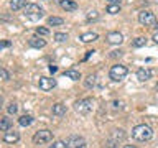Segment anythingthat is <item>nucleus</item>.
I'll return each mask as SVG.
<instances>
[{
  "label": "nucleus",
  "mask_w": 158,
  "mask_h": 148,
  "mask_svg": "<svg viewBox=\"0 0 158 148\" xmlns=\"http://www.w3.org/2000/svg\"><path fill=\"white\" fill-rule=\"evenodd\" d=\"M49 148H69V145H68V142H64V140H56V142H53V145Z\"/></svg>",
  "instance_id": "obj_25"
},
{
  "label": "nucleus",
  "mask_w": 158,
  "mask_h": 148,
  "mask_svg": "<svg viewBox=\"0 0 158 148\" xmlns=\"http://www.w3.org/2000/svg\"><path fill=\"white\" fill-rule=\"evenodd\" d=\"M49 71H51V72H56V71H58V68H56V66H53V64H51V66H49Z\"/></svg>",
  "instance_id": "obj_35"
},
{
  "label": "nucleus",
  "mask_w": 158,
  "mask_h": 148,
  "mask_svg": "<svg viewBox=\"0 0 158 148\" xmlns=\"http://www.w3.org/2000/svg\"><path fill=\"white\" fill-rule=\"evenodd\" d=\"M155 28L158 30V20H156V23H155Z\"/></svg>",
  "instance_id": "obj_39"
},
{
  "label": "nucleus",
  "mask_w": 158,
  "mask_h": 148,
  "mask_svg": "<svg viewBox=\"0 0 158 148\" xmlns=\"http://www.w3.org/2000/svg\"><path fill=\"white\" fill-rule=\"evenodd\" d=\"M53 140V132L51 130H38L36 133L33 135V143L35 145H46Z\"/></svg>",
  "instance_id": "obj_5"
},
{
  "label": "nucleus",
  "mask_w": 158,
  "mask_h": 148,
  "mask_svg": "<svg viewBox=\"0 0 158 148\" xmlns=\"http://www.w3.org/2000/svg\"><path fill=\"white\" fill-rule=\"evenodd\" d=\"M84 84H86V87H89V89L94 87V86H96V76H89V77L86 79V82H84Z\"/></svg>",
  "instance_id": "obj_27"
},
{
  "label": "nucleus",
  "mask_w": 158,
  "mask_h": 148,
  "mask_svg": "<svg viewBox=\"0 0 158 148\" xmlns=\"http://www.w3.org/2000/svg\"><path fill=\"white\" fill-rule=\"evenodd\" d=\"M123 148H135V146H133V145H125Z\"/></svg>",
  "instance_id": "obj_38"
},
{
  "label": "nucleus",
  "mask_w": 158,
  "mask_h": 148,
  "mask_svg": "<svg viewBox=\"0 0 158 148\" xmlns=\"http://www.w3.org/2000/svg\"><path fill=\"white\" fill-rule=\"evenodd\" d=\"M152 76H153V71L150 68H140L137 71V79L140 82H145V81H148V79H152Z\"/></svg>",
  "instance_id": "obj_10"
},
{
  "label": "nucleus",
  "mask_w": 158,
  "mask_h": 148,
  "mask_svg": "<svg viewBox=\"0 0 158 148\" xmlns=\"http://www.w3.org/2000/svg\"><path fill=\"white\" fill-rule=\"evenodd\" d=\"M94 109V102L92 99H81V101H77L74 104V110L77 113H81V115H87V113H91Z\"/></svg>",
  "instance_id": "obj_4"
},
{
  "label": "nucleus",
  "mask_w": 158,
  "mask_h": 148,
  "mask_svg": "<svg viewBox=\"0 0 158 148\" xmlns=\"http://www.w3.org/2000/svg\"><path fill=\"white\" fill-rule=\"evenodd\" d=\"M0 79H2V81H8L10 79V72L7 71V69L0 68Z\"/></svg>",
  "instance_id": "obj_28"
},
{
  "label": "nucleus",
  "mask_w": 158,
  "mask_h": 148,
  "mask_svg": "<svg viewBox=\"0 0 158 148\" xmlns=\"http://www.w3.org/2000/svg\"><path fill=\"white\" fill-rule=\"evenodd\" d=\"M125 137H127V133L123 132L122 128H117V130H114V132H112V135H110V138L107 140L106 146H107V148H115L120 142L125 140Z\"/></svg>",
  "instance_id": "obj_6"
},
{
  "label": "nucleus",
  "mask_w": 158,
  "mask_h": 148,
  "mask_svg": "<svg viewBox=\"0 0 158 148\" xmlns=\"http://www.w3.org/2000/svg\"><path fill=\"white\" fill-rule=\"evenodd\" d=\"M59 7L63 10H66V12H74V10L77 8V3L74 2V0H58Z\"/></svg>",
  "instance_id": "obj_12"
},
{
  "label": "nucleus",
  "mask_w": 158,
  "mask_h": 148,
  "mask_svg": "<svg viewBox=\"0 0 158 148\" xmlns=\"http://www.w3.org/2000/svg\"><path fill=\"white\" fill-rule=\"evenodd\" d=\"M36 35L46 36V35H49V30H48V28H44V27H38V28H36Z\"/></svg>",
  "instance_id": "obj_30"
},
{
  "label": "nucleus",
  "mask_w": 158,
  "mask_h": 148,
  "mask_svg": "<svg viewBox=\"0 0 158 148\" xmlns=\"http://www.w3.org/2000/svg\"><path fill=\"white\" fill-rule=\"evenodd\" d=\"M97 38H99V35H97V33H94V31L82 33L81 36H79V39H81L82 43H92V41H96Z\"/></svg>",
  "instance_id": "obj_16"
},
{
  "label": "nucleus",
  "mask_w": 158,
  "mask_h": 148,
  "mask_svg": "<svg viewBox=\"0 0 158 148\" xmlns=\"http://www.w3.org/2000/svg\"><path fill=\"white\" fill-rule=\"evenodd\" d=\"M54 39H56L58 43H64L68 39V35L66 33H54Z\"/></svg>",
  "instance_id": "obj_26"
},
{
  "label": "nucleus",
  "mask_w": 158,
  "mask_h": 148,
  "mask_svg": "<svg viewBox=\"0 0 158 148\" xmlns=\"http://www.w3.org/2000/svg\"><path fill=\"white\" fill-rule=\"evenodd\" d=\"M109 3H120V0H107Z\"/></svg>",
  "instance_id": "obj_36"
},
{
  "label": "nucleus",
  "mask_w": 158,
  "mask_h": 148,
  "mask_svg": "<svg viewBox=\"0 0 158 148\" xmlns=\"http://www.w3.org/2000/svg\"><path fill=\"white\" fill-rule=\"evenodd\" d=\"M99 17H101V15H99V12H96V10H91V12H87L86 20H87L89 23H92V22H97Z\"/></svg>",
  "instance_id": "obj_23"
},
{
  "label": "nucleus",
  "mask_w": 158,
  "mask_h": 148,
  "mask_svg": "<svg viewBox=\"0 0 158 148\" xmlns=\"http://www.w3.org/2000/svg\"><path fill=\"white\" fill-rule=\"evenodd\" d=\"M138 23L143 25V27H153L156 23V17L155 13L150 12V10H142L138 13Z\"/></svg>",
  "instance_id": "obj_7"
},
{
  "label": "nucleus",
  "mask_w": 158,
  "mask_h": 148,
  "mask_svg": "<svg viewBox=\"0 0 158 148\" xmlns=\"http://www.w3.org/2000/svg\"><path fill=\"white\" fill-rule=\"evenodd\" d=\"M10 46H12V41H10V39H3V41H0V49L10 48Z\"/></svg>",
  "instance_id": "obj_31"
},
{
  "label": "nucleus",
  "mask_w": 158,
  "mask_h": 148,
  "mask_svg": "<svg viewBox=\"0 0 158 148\" xmlns=\"http://www.w3.org/2000/svg\"><path fill=\"white\" fill-rule=\"evenodd\" d=\"M156 91H158V84H156Z\"/></svg>",
  "instance_id": "obj_40"
},
{
  "label": "nucleus",
  "mask_w": 158,
  "mask_h": 148,
  "mask_svg": "<svg viewBox=\"0 0 158 148\" xmlns=\"http://www.w3.org/2000/svg\"><path fill=\"white\" fill-rule=\"evenodd\" d=\"M20 140V133L15 132V130H8L3 133V142L5 143H10V145H13V143H17Z\"/></svg>",
  "instance_id": "obj_11"
},
{
  "label": "nucleus",
  "mask_w": 158,
  "mask_h": 148,
  "mask_svg": "<svg viewBox=\"0 0 158 148\" xmlns=\"http://www.w3.org/2000/svg\"><path fill=\"white\" fill-rule=\"evenodd\" d=\"M38 87L41 89V91H44V92L51 91V89L56 87V79H53V77H40Z\"/></svg>",
  "instance_id": "obj_8"
},
{
  "label": "nucleus",
  "mask_w": 158,
  "mask_h": 148,
  "mask_svg": "<svg viewBox=\"0 0 158 148\" xmlns=\"http://www.w3.org/2000/svg\"><path fill=\"white\" fill-rule=\"evenodd\" d=\"M123 54V51H120V49H117V51H112L110 53V58H120Z\"/></svg>",
  "instance_id": "obj_32"
},
{
  "label": "nucleus",
  "mask_w": 158,
  "mask_h": 148,
  "mask_svg": "<svg viewBox=\"0 0 158 148\" xmlns=\"http://www.w3.org/2000/svg\"><path fill=\"white\" fill-rule=\"evenodd\" d=\"M107 41L110 44H120L123 41V36L118 31H110V33H107Z\"/></svg>",
  "instance_id": "obj_13"
},
{
  "label": "nucleus",
  "mask_w": 158,
  "mask_h": 148,
  "mask_svg": "<svg viewBox=\"0 0 158 148\" xmlns=\"http://www.w3.org/2000/svg\"><path fill=\"white\" fill-rule=\"evenodd\" d=\"M112 105H114V109H122V105H123V102H120V101H114L112 102Z\"/></svg>",
  "instance_id": "obj_33"
},
{
  "label": "nucleus",
  "mask_w": 158,
  "mask_h": 148,
  "mask_svg": "<svg viewBox=\"0 0 158 148\" xmlns=\"http://www.w3.org/2000/svg\"><path fill=\"white\" fill-rule=\"evenodd\" d=\"M2 104H3V99H2V96H0V110H2V107H3Z\"/></svg>",
  "instance_id": "obj_37"
},
{
  "label": "nucleus",
  "mask_w": 158,
  "mask_h": 148,
  "mask_svg": "<svg viewBox=\"0 0 158 148\" xmlns=\"http://www.w3.org/2000/svg\"><path fill=\"white\" fill-rule=\"evenodd\" d=\"M68 145L69 148H84L86 146V140L79 135H71L68 138Z\"/></svg>",
  "instance_id": "obj_9"
},
{
  "label": "nucleus",
  "mask_w": 158,
  "mask_h": 148,
  "mask_svg": "<svg viewBox=\"0 0 158 148\" xmlns=\"http://www.w3.org/2000/svg\"><path fill=\"white\" fill-rule=\"evenodd\" d=\"M152 39H153V41H155V43L158 44V31H156L155 35H153V38H152Z\"/></svg>",
  "instance_id": "obj_34"
},
{
  "label": "nucleus",
  "mask_w": 158,
  "mask_h": 148,
  "mask_svg": "<svg viewBox=\"0 0 158 148\" xmlns=\"http://www.w3.org/2000/svg\"><path fill=\"white\" fill-rule=\"evenodd\" d=\"M23 12H25V17L28 20H33V22H36V20L44 17V10L40 8V5H36V3H27Z\"/></svg>",
  "instance_id": "obj_2"
},
{
  "label": "nucleus",
  "mask_w": 158,
  "mask_h": 148,
  "mask_svg": "<svg viewBox=\"0 0 158 148\" xmlns=\"http://www.w3.org/2000/svg\"><path fill=\"white\" fill-rule=\"evenodd\" d=\"M51 112H53V115H56V117H64V115H66V112H68V109H66L64 104L58 102V104H54V105H53Z\"/></svg>",
  "instance_id": "obj_14"
},
{
  "label": "nucleus",
  "mask_w": 158,
  "mask_h": 148,
  "mask_svg": "<svg viewBox=\"0 0 158 148\" xmlns=\"http://www.w3.org/2000/svg\"><path fill=\"white\" fill-rule=\"evenodd\" d=\"M7 110H8V113H10V115H12V113H17V112H18V105H17L15 102H12V104H8Z\"/></svg>",
  "instance_id": "obj_29"
},
{
  "label": "nucleus",
  "mask_w": 158,
  "mask_h": 148,
  "mask_svg": "<svg viewBox=\"0 0 158 148\" xmlns=\"http://www.w3.org/2000/svg\"><path fill=\"white\" fill-rule=\"evenodd\" d=\"M25 5H27L25 0H10V8H12L13 12H18V10L25 8Z\"/></svg>",
  "instance_id": "obj_19"
},
{
  "label": "nucleus",
  "mask_w": 158,
  "mask_h": 148,
  "mask_svg": "<svg viewBox=\"0 0 158 148\" xmlns=\"http://www.w3.org/2000/svg\"><path fill=\"white\" fill-rule=\"evenodd\" d=\"M64 20L59 18V17H49L48 18V25L49 27H59V25H63Z\"/></svg>",
  "instance_id": "obj_22"
},
{
  "label": "nucleus",
  "mask_w": 158,
  "mask_h": 148,
  "mask_svg": "<svg viewBox=\"0 0 158 148\" xmlns=\"http://www.w3.org/2000/svg\"><path fill=\"white\" fill-rule=\"evenodd\" d=\"M106 12L107 13H110V15H115L120 12V3H109L107 5V8H106Z\"/></svg>",
  "instance_id": "obj_21"
},
{
  "label": "nucleus",
  "mask_w": 158,
  "mask_h": 148,
  "mask_svg": "<svg viewBox=\"0 0 158 148\" xmlns=\"http://www.w3.org/2000/svg\"><path fill=\"white\" fill-rule=\"evenodd\" d=\"M128 74V69L127 66H123V64H115V66L110 68V71H109V77L112 79V81H122V79H125V76Z\"/></svg>",
  "instance_id": "obj_3"
},
{
  "label": "nucleus",
  "mask_w": 158,
  "mask_h": 148,
  "mask_svg": "<svg viewBox=\"0 0 158 148\" xmlns=\"http://www.w3.org/2000/svg\"><path fill=\"white\" fill-rule=\"evenodd\" d=\"M18 123L22 127H30L33 123V117L31 115H22V117L18 118Z\"/></svg>",
  "instance_id": "obj_20"
},
{
  "label": "nucleus",
  "mask_w": 158,
  "mask_h": 148,
  "mask_svg": "<svg viewBox=\"0 0 158 148\" xmlns=\"http://www.w3.org/2000/svg\"><path fill=\"white\" fill-rule=\"evenodd\" d=\"M12 128V120L8 117H2L0 118V132H8Z\"/></svg>",
  "instance_id": "obj_18"
},
{
  "label": "nucleus",
  "mask_w": 158,
  "mask_h": 148,
  "mask_svg": "<svg viewBox=\"0 0 158 148\" xmlns=\"http://www.w3.org/2000/svg\"><path fill=\"white\" fill-rule=\"evenodd\" d=\"M145 44H147V39L143 38V36H138V38H135L132 41V46L133 48H142V46H145Z\"/></svg>",
  "instance_id": "obj_24"
},
{
  "label": "nucleus",
  "mask_w": 158,
  "mask_h": 148,
  "mask_svg": "<svg viewBox=\"0 0 158 148\" xmlns=\"http://www.w3.org/2000/svg\"><path fill=\"white\" fill-rule=\"evenodd\" d=\"M64 77H69L71 81H79L81 79V72L76 71V69H68V71H64Z\"/></svg>",
  "instance_id": "obj_17"
},
{
  "label": "nucleus",
  "mask_w": 158,
  "mask_h": 148,
  "mask_svg": "<svg viewBox=\"0 0 158 148\" xmlns=\"http://www.w3.org/2000/svg\"><path fill=\"white\" fill-rule=\"evenodd\" d=\"M28 44H30V46H31V48H44V46H46V39H43L41 36H33V38H30L28 39Z\"/></svg>",
  "instance_id": "obj_15"
},
{
  "label": "nucleus",
  "mask_w": 158,
  "mask_h": 148,
  "mask_svg": "<svg viewBox=\"0 0 158 148\" xmlns=\"http://www.w3.org/2000/svg\"><path fill=\"white\" fill-rule=\"evenodd\" d=\"M132 137H133V140H137V142H148L153 138V128L145 125V123H140V125L133 127Z\"/></svg>",
  "instance_id": "obj_1"
}]
</instances>
